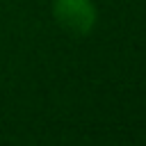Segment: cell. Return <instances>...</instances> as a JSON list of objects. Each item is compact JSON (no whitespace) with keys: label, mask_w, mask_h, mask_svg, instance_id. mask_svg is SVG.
<instances>
[{"label":"cell","mask_w":146,"mask_h":146,"mask_svg":"<svg viewBox=\"0 0 146 146\" xmlns=\"http://www.w3.org/2000/svg\"><path fill=\"white\" fill-rule=\"evenodd\" d=\"M52 16L68 34L84 36L94 30L98 11L91 0H55Z\"/></svg>","instance_id":"6da1fadb"}]
</instances>
